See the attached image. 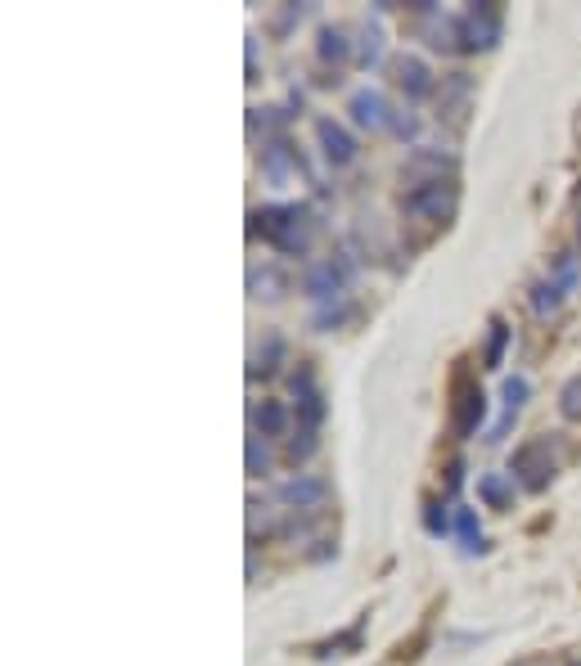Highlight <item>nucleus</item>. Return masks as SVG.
I'll return each mask as SVG.
<instances>
[{
  "instance_id": "obj_4",
  "label": "nucleus",
  "mask_w": 581,
  "mask_h": 666,
  "mask_svg": "<svg viewBox=\"0 0 581 666\" xmlns=\"http://www.w3.org/2000/svg\"><path fill=\"white\" fill-rule=\"evenodd\" d=\"M356 117H361V122H370V126H379L383 122V99L379 95H356Z\"/></svg>"
},
{
  "instance_id": "obj_5",
  "label": "nucleus",
  "mask_w": 581,
  "mask_h": 666,
  "mask_svg": "<svg viewBox=\"0 0 581 666\" xmlns=\"http://www.w3.org/2000/svg\"><path fill=\"white\" fill-rule=\"evenodd\" d=\"M284 423H289V414H284L280 405H262V410H257V428L262 432H284Z\"/></svg>"
},
{
  "instance_id": "obj_3",
  "label": "nucleus",
  "mask_w": 581,
  "mask_h": 666,
  "mask_svg": "<svg viewBox=\"0 0 581 666\" xmlns=\"http://www.w3.org/2000/svg\"><path fill=\"white\" fill-rule=\"evenodd\" d=\"M284 500H293V504H320L325 500V482H311V477H298V482H289L284 486Z\"/></svg>"
},
{
  "instance_id": "obj_1",
  "label": "nucleus",
  "mask_w": 581,
  "mask_h": 666,
  "mask_svg": "<svg viewBox=\"0 0 581 666\" xmlns=\"http://www.w3.org/2000/svg\"><path fill=\"white\" fill-rule=\"evenodd\" d=\"M478 419H482V392L478 387H464L460 401H455V432L469 437V432L478 428Z\"/></svg>"
},
{
  "instance_id": "obj_6",
  "label": "nucleus",
  "mask_w": 581,
  "mask_h": 666,
  "mask_svg": "<svg viewBox=\"0 0 581 666\" xmlns=\"http://www.w3.org/2000/svg\"><path fill=\"white\" fill-rule=\"evenodd\" d=\"M563 414H568V419H581V378H568V383H563Z\"/></svg>"
},
{
  "instance_id": "obj_7",
  "label": "nucleus",
  "mask_w": 581,
  "mask_h": 666,
  "mask_svg": "<svg viewBox=\"0 0 581 666\" xmlns=\"http://www.w3.org/2000/svg\"><path fill=\"white\" fill-rule=\"evenodd\" d=\"M500 347H505V324H496V333H491V351H487V360H491V365H496Z\"/></svg>"
},
{
  "instance_id": "obj_2",
  "label": "nucleus",
  "mask_w": 581,
  "mask_h": 666,
  "mask_svg": "<svg viewBox=\"0 0 581 666\" xmlns=\"http://www.w3.org/2000/svg\"><path fill=\"white\" fill-rule=\"evenodd\" d=\"M320 140H325L329 144V158H334L338 162V167H343V162H352V140H347V135H343V126H334V122H320Z\"/></svg>"
}]
</instances>
